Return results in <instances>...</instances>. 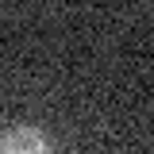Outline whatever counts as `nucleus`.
Wrapping results in <instances>:
<instances>
[{
  "mask_svg": "<svg viewBox=\"0 0 154 154\" xmlns=\"http://www.w3.org/2000/svg\"><path fill=\"white\" fill-rule=\"evenodd\" d=\"M0 154H54L50 139L38 131V127H8L0 135Z\"/></svg>",
  "mask_w": 154,
  "mask_h": 154,
  "instance_id": "obj_1",
  "label": "nucleus"
}]
</instances>
